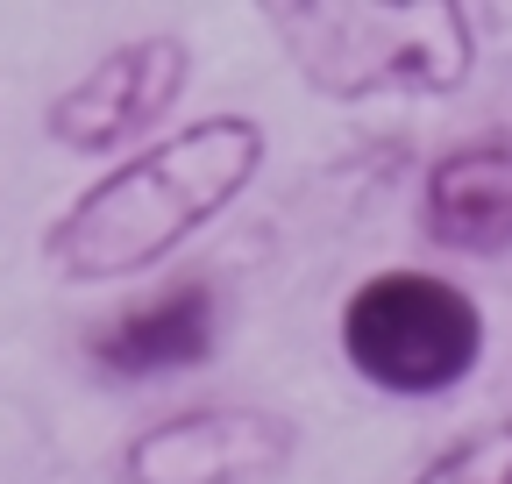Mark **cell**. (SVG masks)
I'll return each mask as SVG.
<instances>
[{
    "instance_id": "5b68a950",
    "label": "cell",
    "mask_w": 512,
    "mask_h": 484,
    "mask_svg": "<svg viewBox=\"0 0 512 484\" xmlns=\"http://www.w3.org/2000/svg\"><path fill=\"white\" fill-rule=\"evenodd\" d=\"M185 65H192V57H185L178 36H136V43L107 50L79 86H64V93L50 100V114H43L50 143L79 150V157H107V150H121L128 136L157 129V121L178 107V93H185Z\"/></svg>"
},
{
    "instance_id": "277c9868",
    "label": "cell",
    "mask_w": 512,
    "mask_h": 484,
    "mask_svg": "<svg viewBox=\"0 0 512 484\" xmlns=\"http://www.w3.org/2000/svg\"><path fill=\"white\" fill-rule=\"evenodd\" d=\"M292 449L299 428L271 406H185L121 449V484H264Z\"/></svg>"
},
{
    "instance_id": "ba28073f",
    "label": "cell",
    "mask_w": 512,
    "mask_h": 484,
    "mask_svg": "<svg viewBox=\"0 0 512 484\" xmlns=\"http://www.w3.org/2000/svg\"><path fill=\"white\" fill-rule=\"evenodd\" d=\"M413 484H512V413L484 420V428L463 435V442H448Z\"/></svg>"
},
{
    "instance_id": "7a4b0ae2",
    "label": "cell",
    "mask_w": 512,
    "mask_h": 484,
    "mask_svg": "<svg viewBox=\"0 0 512 484\" xmlns=\"http://www.w3.org/2000/svg\"><path fill=\"white\" fill-rule=\"evenodd\" d=\"M271 29L285 36L292 65L335 100H370V93H448L470 79V15L448 0L420 8H278Z\"/></svg>"
},
{
    "instance_id": "52a82bcc",
    "label": "cell",
    "mask_w": 512,
    "mask_h": 484,
    "mask_svg": "<svg viewBox=\"0 0 512 484\" xmlns=\"http://www.w3.org/2000/svg\"><path fill=\"white\" fill-rule=\"evenodd\" d=\"M214 335H221V307H214V285H178L150 307H128L114 321H100L86 335L93 363L107 378H164V371H200L214 356Z\"/></svg>"
},
{
    "instance_id": "8992f818",
    "label": "cell",
    "mask_w": 512,
    "mask_h": 484,
    "mask_svg": "<svg viewBox=\"0 0 512 484\" xmlns=\"http://www.w3.org/2000/svg\"><path fill=\"white\" fill-rule=\"evenodd\" d=\"M420 228L441 250L491 257L512 242V129L448 150L420 186Z\"/></svg>"
},
{
    "instance_id": "3957f363",
    "label": "cell",
    "mask_w": 512,
    "mask_h": 484,
    "mask_svg": "<svg viewBox=\"0 0 512 484\" xmlns=\"http://www.w3.org/2000/svg\"><path fill=\"white\" fill-rule=\"evenodd\" d=\"M342 356L377 392L434 399L477 371L484 314L463 285H448L434 271H377L342 307Z\"/></svg>"
},
{
    "instance_id": "6da1fadb",
    "label": "cell",
    "mask_w": 512,
    "mask_h": 484,
    "mask_svg": "<svg viewBox=\"0 0 512 484\" xmlns=\"http://www.w3.org/2000/svg\"><path fill=\"white\" fill-rule=\"evenodd\" d=\"M264 164V129L249 114H207L185 121L178 136L136 150L121 171L93 178V186L64 207L43 235V257L79 278H136L164 264L192 228H207L221 207L242 200V186Z\"/></svg>"
}]
</instances>
